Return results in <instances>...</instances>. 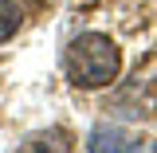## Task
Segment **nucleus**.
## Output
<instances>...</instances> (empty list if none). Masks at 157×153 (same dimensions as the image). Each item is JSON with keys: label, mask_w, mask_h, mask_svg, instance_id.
<instances>
[{"label": "nucleus", "mask_w": 157, "mask_h": 153, "mask_svg": "<svg viewBox=\"0 0 157 153\" xmlns=\"http://www.w3.org/2000/svg\"><path fill=\"white\" fill-rule=\"evenodd\" d=\"M122 71V51L110 36L102 32H82V36L67 47V78L82 86V90H94V86H110Z\"/></svg>", "instance_id": "nucleus-1"}, {"label": "nucleus", "mask_w": 157, "mask_h": 153, "mask_svg": "<svg viewBox=\"0 0 157 153\" xmlns=\"http://www.w3.org/2000/svg\"><path fill=\"white\" fill-rule=\"evenodd\" d=\"M86 149L90 153H122V149H141V141L134 134H126L122 126H94L90 137H86Z\"/></svg>", "instance_id": "nucleus-2"}, {"label": "nucleus", "mask_w": 157, "mask_h": 153, "mask_svg": "<svg viewBox=\"0 0 157 153\" xmlns=\"http://www.w3.org/2000/svg\"><path fill=\"white\" fill-rule=\"evenodd\" d=\"M20 24H24V12H20L12 0H0V43H8V39L16 36Z\"/></svg>", "instance_id": "nucleus-3"}]
</instances>
